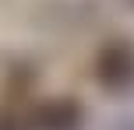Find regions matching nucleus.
I'll return each mask as SVG.
<instances>
[{
	"label": "nucleus",
	"mask_w": 134,
	"mask_h": 130,
	"mask_svg": "<svg viewBox=\"0 0 134 130\" xmlns=\"http://www.w3.org/2000/svg\"><path fill=\"white\" fill-rule=\"evenodd\" d=\"M28 130H81V102L78 98H46L28 113Z\"/></svg>",
	"instance_id": "obj_2"
},
{
	"label": "nucleus",
	"mask_w": 134,
	"mask_h": 130,
	"mask_svg": "<svg viewBox=\"0 0 134 130\" xmlns=\"http://www.w3.org/2000/svg\"><path fill=\"white\" fill-rule=\"evenodd\" d=\"M95 81H99L102 91H113V95H124V91L134 88V42L127 39H109L106 46L95 53Z\"/></svg>",
	"instance_id": "obj_1"
},
{
	"label": "nucleus",
	"mask_w": 134,
	"mask_h": 130,
	"mask_svg": "<svg viewBox=\"0 0 134 130\" xmlns=\"http://www.w3.org/2000/svg\"><path fill=\"white\" fill-rule=\"evenodd\" d=\"M127 4H131V7H134V0H127Z\"/></svg>",
	"instance_id": "obj_3"
}]
</instances>
